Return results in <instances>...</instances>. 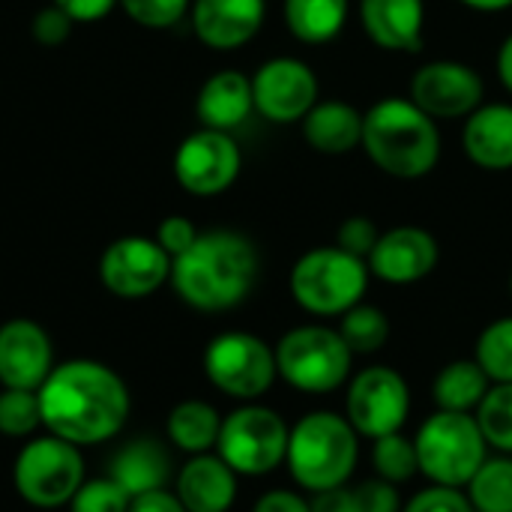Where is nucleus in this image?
Instances as JSON below:
<instances>
[{"label": "nucleus", "instance_id": "obj_16", "mask_svg": "<svg viewBox=\"0 0 512 512\" xmlns=\"http://www.w3.org/2000/svg\"><path fill=\"white\" fill-rule=\"evenodd\" d=\"M438 240L420 225H399L381 231L372 255L366 258L369 273L387 285H414L438 267Z\"/></svg>", "mask_w": 512, "mask_h": 512}, {"label": "nucleus", "instance_id": "obj_23", "mask_svg": "<svg viewBox=\"0 0 512 512\" xmlns=\"http://www.w3.org/2000/svg\"><path fill=\"white\" fill-rule=\"evenodd\" d=\"M300 126L306 144L324 156H342L363 144V111L342 99H318Z\"/></svg>", "mask_w": 512, "mask_h": 512}, {"label": "nucleus", "instance_id": "obj_31", "mask_svg": "<svg viewBox=\"0 0 512 512\" xmlns=\"http://www.w3.org/2000/svg\"><path fill=\"white\" fill-rule=\"evenodd\" d=\"M372 465H375V477H381L393 486H402V483L414 480V474H420L417 447L402 432L372 441Z\"/></svg>", "mask_w": 512, "mask_h": 512}, {"label": "nucleus", "instance_id": "obj_5", "mask_svg": "<svg viewBox=\"0 0 512 512\" xmlns=\"http://www.w3.org/2000/svg\"><path fill=\"white\" fill-rule=\"evenodd\" d=\"M369 264L342 246H318L291 267L288 288L294 303L315 318H342L363 303L369 288Z\"/></svg>", "mask_w": 512, "mask_h": 512}, {"label": "nucleus", "instance_id": "obj_32", "mask_svg": "<svg viewBox=\"0 0 512 512\" xmlns=\"http://www.w3.org/2000/svg\"><path fill=\"white\" fill-rule=\"evenodd\" d=\"M474 360L483 366L492 384H512V315L492 321L480 333Z\"/></svg>", "mask_w": 512, "mask_h": 512}, {"label": "nucleus", "instance_id": "obj_38", "mask_svg": "<svg viewBox=\"0 0 512 512\" xmlns=\"http://www.w3.org/2000/svg\"><path fill=\"white\" fill-rule=\"evenodd\" d=\"M72 24H75L72 15L63 12L57 3H51V6L36 12V18H33V39L39 45H45V48H57V45H63L69 39Z\"/></svg>", "mask_w": 512, "mask_h": 512}, {"label": "nucleus", "instance_id": "obj_46", "mask_svg": "<svg viewBox=\"0 0 512 512\" xmlns=\"http://www.w3.org/2000/svg\"><path fill=\"white\" fill-rule=\"evenodd\" d=\"M459 3L468 6V9H474V12H489V15L512 9V0H459Z\"/></svg>", "mask_w": 512, "mask_h": 512}, {"label": "nucleus", "instance_id": "obj_28", "mask_svg": "<svg viewBox=\"0 0 512 512\" xmlns=\"http://www.w3.org/2000/svg\"><path fill=\"white\" fill-rule=\"evenodd\" d=\"M339 336L345 339V345L351 348L354 357H366V354H378L387 339H390V318L372 306V303H357L354 309H348L339 318Z\"/></svg>", "mask_w": 512, "mask_h": 512}, {"label": "nucleus", "instance_id": "obj_3", "mask_svg": "<svg viewBox=\"0 0 512 512\" xmlns=\"http://www.w3.org/2000/svg\"><path fill=\"white\" fill-rule=\"evenodd\" d=\"M360 147L378 171L396 180H420L441 162V129L408 96H387L363 114Z\"/></svg>", "mask_w": 512, "mask_h": 512}, {"label": "nucleus", "instance_id": "obj_37", "mask_svg": "<svg viewBox=\"0 0 512 512\" xmlns=\"http://www.w3.org/2000/svg\"><path fill=\"white\" fill-rule=\"evenodd\" d=\"M378 237H381V231H378V225L369 216H351V219H345L339 225L336 246H342L345 252H351V255H357V258L366 261L372 255Z\"/></svg>", "mask_w": 512, "mask_h": 512}, {"label": "nucleus", "instance_id": "obj_39", "mask_svg": "<svg viewBox=\"0 0 512 512\" xmlns=\"http://www.w3.org/2000/svg\"><path fill=\"white\" fill-rule=\"evenodd\" d=\"M354 498H357V507L360 512H402V498L396 492L393 483L375 477V480H366L354 489Z\"/></svg>", "mask_w": 512, "mask_h": 512}, {"label": "nucleus", "instance_id": "obj_47", "mask_svg": "<svg viewBox=\"0 0 512 512\" xmlns=\"http://www.w3.org/2000/svg\"><path fill=\"white\" fill-rule=\"evenodd\" d=\"M510 294H512V273H510Z\"/></svg>", "mask_w": 512, "mask_h": 512}, {"label": "nucleus", "instance_id": "obj_30", "mask_svg": "<svg viewBox=\"0 0 512 512\" xmlns=\"http://www.w3.org/2000/svg\"><path fill=\"white\" fill-rule=\"evenodd\" d=\"M474 417L486 444L504 456H512V384H492Z\"/></svg>", "mask_w": 512, "mask_h": 512}, {"label": "nucleus", "instance_id": "obj_25", "mask_svg": "<svg viewBox=\"0 0 512 512\" xmlns=\"http://www.w3.org/2000/svg\"><path fill=\"white\" fill-rule=\"evenodd\" d=\"M351 12V0H285L282 15L294 39L306 45L333 42Z\"/></svg>", "mask_w": 512, "mask_h": 512}, {"label": "nucleus", "instance_id": "obj_45", "mask_svg": "<svg viewBox=\"0 0 512 512\" xmlns=\"http://www.w3.org/2000/svg\"><path fill=\"white\" fill-rule=\"evenodd\" d=\"M495 66H498V78H501V84H504V87L512 93V33L504 39V42H501Z\"/></svg>", "mask_w": 512, "mask_h": 512}, {"label": "nucleus", "instance_id": "obj_35", "mask_svg": "<svg viewBox=\"0 0 512 512\" xmlns=\"http://www.w3.org/2000/svg\"><path fill=\"white\" fill-rule=\"evenodd\" d=\"M132 498L111 480V477H102V480H90L84 483L75 498L69 501V510L72 512H129Z\"/></svg>", "mask_w": 512, "mask_h": 512}, {"label": "nucleus", "instance_id": "obj_42", "mask_svg": "<svg viewBox=\"0 0 512 512\" xmlns=\"http://www.w3.org/2000/svg\"><path fill=\"white\" fill-rule=\"evenodd\" d=\"M63 12L72 15L75 24H90V21H102L114 6H120V0H54Z\"/></svg>", "mask_w": 512, "mask_h": 512}, {"label": "nucleus", "instance_id": "obj_8", "mask_svg": "<svg viewBox=\"0 0 512 512\" xmlns=\"http://www.w3.org/2000/svg\"><path fill=\"white\" fill-rule=\"evenodd\" d=\"M291 426L267 405L243 402L222 420L216 453L234 468L237 477L273 474L288 456Z\"/></svg>", "mask_w": 512, "mask_h": 512}, {"label": "nucleus", "instance_id": "obj_17", "mask_svg": "<svg viewBox=\"0 0 512 512\" xmlns=\"http://www.w3.org/2000/svg\"><path fill=\"white\" fill-rule=\"evenodd\" d=\"M51 339L30 318L0 327V384L9 390H39L51 375Z\"/></svg>", "mask_w": 512, "mask_h": 512}, {"label": "nucleus", "instance_id": "obj_40", "mask_svg": "<svg viewBox=\"0 0 512 512\" xmlns=\"http://www.w3.org/2000/svg\"><path fill=\"white\" fill-rule=\"evenodd\" d=\"M198 228L186 219V216H168V219H162L159 222V228H156V243L171 255V261L177 258V255H183L195 240H198Z\"/></svg>", "mask_w": 512, "mask_h": 512}, {"label": "nucleus", "instance_id": "obj_18", "mask_svg": "<svg viewBox=\"0 0 512 512\" xmlns=\"http://www.w3.org/2000/svg\"><path fill=\"white\" fill-rule=\"evenodd\" d=\"M264 15V0H192L189 6L195 36L213 51H234L252 42Z\"/></svg>", "mask_w": 512, "mask_h": 512}, {"label": "nucleus", "instance_id": "obj_9", "mask_svg": "<svg viewBox=\"0 0 512 512\" xmlns=\"http://www.w3.org/2000/svg\"><path fill=\"white\" fill-rule=\"evenodd\" d=\"M204 375L219 393L237 402H258L279 378L276 351L255 333L228 330L210 339Z\"/></svg>", "mask_w": 512, "mask_h": 512}, {"label": "nucleus", "instance_id": "obj_10", "mask_svg": "<svg viewBox=\"0 0 512 512\" xmlns=\"http://www.w3.org/2000/svg\"><path fill=\"white\" fill-rule=\"evenodd\" d=\"M12 480L15 492L27 504L39 510H57L66 507L84 486V462L75 444L57 435H45L18 453Z\"/></svg>", "mask_w": 512, "mask_h": 512}, {"label": "nucleus", "instance_id": "obj_44", "mask_svg": "<svg viewBox=\"0 0 512 512\" xmlns=\"http://www.w3.org/2000/svg\"><path fill=\"white\" fill-rule=\"evenodd\" d=\"M129 512H186V507L180 504L177 495H171L165 489H156V492H147V495L132 498Z\"/></svg>", "mask_w": 512, "mask_h": 512}, {"label": "nucleus", "instance_id": "obj_6", "mask_svg": "<svg viewBox=\"0 0 512 512\" xmlns=\"http://www.w3.org/2000/svg\"><path fill=\"white\" fill-rule=\"evenodd\" d=\"M420 474L435 486L465 489L489 459V444L474 414L435 411L414 438Z\"/></svg>", "mask_w": 512, "mask_h": 512}, {"label": "nucleus", "instance_id": "obj_7", "mask_svg": "<svg viewBox=\"0 0 512 512\" xmlns=\"http://www.w3.org/2000/svg\"><path fill=\"white\" fill-rule=\"evenodd\" d=\"M276 366L279 378L300 393H336L351 381L354 354L339 336L336 327L327 324H303L288 330L276 342Z\"/></svg>", "mask_w": 512, "mask_h": 512}, {"label": "nucleus", "instance_id": "obj_26", "mask_svg": "<svg viewBox=\"0 0 512 512\" xmlns=\"http://www.w3.org/2000/svg\"><path fill=\"white\" fill-rule=\"evenodd\" d=\"M492 381L477 360H453L432 381V399L438 411L474 414L489 393Z\"/></svg>", "mask_w": 512, "mask_h": 512}, {"label": "nucleus", "instance_id": "obj_14", "mask_svg": "<svg viewBox=\"0 0 512 512\" xmlns=\"http://www.w3.org/2000/svg\"><path fill=\"white\" fill-rule=\"evenodd\" d=\"M171 264V255L156 243V237L129 234L102 252L99 279L114 297L141 300L171 282Z\"/></svg>", "mask_w": 512, "mask_h": 512}, {"label": "nucleus", "instance_id": "obj_12", "mask_svg": "<svg viewBox=\"0 0 512 512\" xmlns=\"http://www.w3.org/2000/svg\"><path fill=\"white\" fill-rule=\"evenodd\" d=\"M243 168V153L231 132L198 129L186 135L174 153V177L195 198H216L228 192Z\"/></svg>", "mask_w": 512, "mask_h": 512}, {"label": "nucleus", "instance_id": "obj_27", "mask_svg": "<svg viewBox=\"0 0 512 512\" xmlns=\"http://www.w3.org/2000/svg\"><path fill=\"white\" fill-rule=\"evenodd\" d=\"M219 429H222L219 411L201 399L180 402L168 414V438L177 450H183L189 456L213 453L216 441H219Z\"/></svg>", "mask_w": 512, "mask_h": 512}, {"label": "nucleus", "instance_id": "obj_2", "mask_svg": "<svg viewBox=\"0 0 512 512\" xmlns=\"http://www.w3.org/2000/svg\"><path fill=\"white\" fill-rule=\"evenodd\" d=\"M261 258L255 243L231 228L201 231L198 240L174 258L171 285L177 297L198 312H228L240 306L258 282Z\"/></svg>", "mask_w": 512, "mask_h": 512}, {"label": "nucleus", "instance_id": "obj_21", "mask_svg": "<svg viewBox=\"0 0 512 512\" xmlns=\"http://www.w3.org/2000/svg\"><path fill=\"white\" fill-rule=\"evenodd\" d=\"M462 150L483 171H512V105L483 102L465 117Z\"/></svg>", "mask_w": 512, "mask_h": 512}, {"label": "nucleus", "instance_id": "obj_24", "mask_svg": "<svg viewBox=\"0 0 512 512\" xmlns=\"http://www.w3.org/2000/svg\"><path fill=\"white\" fill-rule=\"evenodd\" d=\"M108 477L129 498H138V495L165 489L171 477V456L159 441L138 438V441H129L123 450H117V456L111 459Z\"/></svg>", "mask_w": 512, "mask_h": 512}, {"label": "nucleus", "instance_id": "obj_15", "mask_svg": "<svg viewBox=\"0 0 512 512\" xmlns=\"http://www.w3.org/2000/svg\"><path fill=\"white\" fill-rule=\"evenodd\" d=\"M255 111L279 126L300 123L318 102V75L300 57H273L252 75Z\"/></svg>", "mask_w": 512, "mask_h": 512}, {"label": "nucleus", "instance_id": "obj_1", "mask_svg": "<svg viewBox=\"0 0 512 512\" xmlns=\"http://www.w3.org/2000/svg\"><path fill=\"white\" fill-rule=\"evenodd\" d=\"M36 393L42 426L75 447L114 438L129 417V390L123 378L96 360L54 366Z\"/></svg>", "mask_w": 512, "mask_h": 512}, {"label": "nucleus", "instance_id": "obj_19", "mask_svg": "<svg viewBox=\"0 0 512 512\" xmlns=\"http://www.w3.org/2000/svg\"><path fill=\"white\" fill-rule=\"evenodd\" d=\"M357 12L363 33L381 51L414 54L423 48L426 0H360Z\"/></svg>", "mask_w": 512, "mask_h": 512}, {"label": "nucleus", "instance_id": "obj_22", "mask_svg": "<svg viewBox=\"0 0 512 512\" xmlns=\"http://www.w3.org/2000/svg\"><path fill=\"white\" fill-rule=\"evenodd\" d=\"M252 111H255L252 78L243 75L240 69H222L210 75L195 99V114L204 129L234 132L249 120Z\"/></svg>", "mask_w": 512, "mask_h": 512}, {"label": "nucleus", "instance_id": "obj_4", "mask_svg": "<svg viewBox=\"0 0 512 512\" xmlns=\"http://www.w3.org/2000/svg\"><path fill=\"white\" fill-rule=\"evenodd\" d=\"M360 462V435L345 414L309 411L291 426L285 465L306 492L348 486Z\"/></svg>", "mask_w": 512, "mask_h": 512}, {"label": "nucleus", "instance_id": "obj_29", "mask_svg": "<svg viewBox=\"0 0 512 512\" xmlns=\"http://www.w3.org/2000/svg\"><path fill=\"white\" fill-rule=\"evenodd\" d=\"M465 489L477 512H512V456L486 459Z\"/></svg>", "mask_w": 512, "mask_h": 512}, {"label": "nucleus", "instance_id": "obj_43", "mask_svg": "<svg viewBox=\"0 0 512 512\" xmlns=\"http://www.w3.org/2000/svg\"><path fill=\"white\" fill-rule=\"evenodd\" d=\"M309 504H312V512H360L357 498H354V489H348V486L315 492V498Z\"/></svg>", "mask_w": 512, "mask_h": 512}, {"label": "nucleus", "instance_id": "obj_20", "mask_svg": "<svg viewBox=\"0 0 512 512\" xmlns=\"http://www.w3.org/2000/svg\"><path fill=\"white\" fill-rule=\"evenodd\" d=\"M174 495L186 512H228L237 501V474L219 453H201L180 468Z\"/></svg>", "mask_w": 512, "mask_h": 512}, {"label": "nucleus", "instance_id": "obj_41", "mask_svg": "<svg viewBox=\"0 0 512 512\" xmlns=\"http://www.w3.org/2000/svg\"><path fill=\"white\" fill-rule=\"evenodd\" d=\"M252 512H312L309 498H303L300 492H288V489H273L267 495H261L255 501Z\"/></svg>", "mask_w": 512, "mask_h": 512}, {"label": "nucleus", "instance_id": "obj_33", "mask_svg": "<svg viewBox=\"0 0 512 512\" xmlns=\"http://www.w3.org/2000/svg\"><path fill=\"white\" fill-rule=\"evenodd\" d=\"M42 426V408L36 390H9L0 393V432L6 438H24Z\"/></svg>", "mask_w": 512, "mask_h": 512}, {"label": "nucleus", "instance_id": "obj_36", "mask_svg": "<svg viewBox=\"0 0 512 512\" xmlns=\"http://www.w3.org/2000/svg\"><path fill=\"white\" fill-rule=\"evenodd\" d=\"M402 512H477L468 492L453 489V486H429L423 492H417Z\"/></svg>", "mask_w": 512, "mask_h": 512}, {"label": "nucleus", "instance_id": "obj_11", "mask_svg": "<svg viewBox=\"0 0 512 512\" xmlns=\"http://www.w3.org/2000/svg\"><path fill=\"white\" fill-rule=\"evenodd\" d=\"M411 414V390L399 369L366 366L348 381L345 417L360 438L378 441L384 435L402 432Z\"/></svg>", "mask_w": 512, "mask_h": 512}, {"label": "nucleus", "instance_id": "obj_13", "mask_svg": "<svg viewBox=\"0 0 512 512\" xmlns=\"http://www.w3.org/2000/svg\"><path fill=\"white\" fill-rule=\"evenodd\" d=\"M483 75L462 60L423 63L408 84V99L420 105L432 120H459L483 105Z\"/></svg>", "mask_w": 512, "mask_h": 512}, {"label": "nucleus", "instance_id": "obj_34", "mask_svg": "<svg viewBox=\"0 0 512 512\" xmlns=\"http://www.w3.org/2000/svg\"><path fill=\"white\" fill-rule=\"evenodd\" d=\"M120 6L135 24L147 30H168L186 18L192 0H120Z\"/></svg>", "mask_w": 512, "mask_h": 512}]
</instances>
